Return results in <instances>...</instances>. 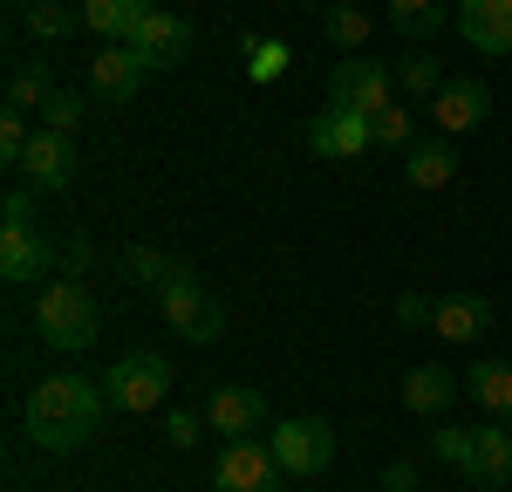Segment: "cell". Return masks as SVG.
Instances as JSON below:
<instances>
[{"mask_svg": "<svg viewBox=\"0 0 512 492\" xmlns=\"http://www.w3.org/2000/svg\"><path fill=\"white\" fill-rule=\"evenodd\" d=\"M103 390L76 376V369H55V376H41L35 390H28V438L41 451H55V458H69L96 438V424H103Z\"/></svg>", "mask_w": 512, "mask_h": 492, "instance_id": "1", "label": "cell"}, {"mask_svg": "<svg viewBox=\"0 0 512 492\" xmlns=\"http://www.w3.org/2000/svg\"><path fill=\"white\" fill-rule=\"evenodd\" d=\"M35 328H41V342H48V349H62V356H82V349H96L103 308L89 301V287H82V281H41Z\"/></svg>", "mask_w": 512, "mask_h": 492, "instance_id": "2", "label": "cell"}, {"mask_svg": "<svg viewBox=\"0 0 512 492\" xmlns=\"http://www.w3.org/2000/svg\"><path fill=\"white\" fill-rule=\"evenodd\" d=\"M103 397H110L117 410H158L164 397H171V363H164V356H151V349H130V356H117V363H110Z\"/></svg>", "mask_w": 512, "mask_h": 492, "instance_id": "3", "label": "cell"}, {"mask_svg": "<svg viewBox=\"0 0 512 492\" xmlns=\"http://www.w3.org/2000/svg\"><path fill=\"white\" fill-rule=\"evenodd\" d=\"M267 445H274L287 479H321V472L335 465V431H328L321 417H280Z\"/></svg>", "mask_w": 512, "mask_h": 492, "instance_id": "4", "label": "cell"}, {"mask_svg": "<svg viewBox=\"0 0 512 492\" xmlns=\"http://www.w3.org/2000/svg\"><path fill=\"white\" fill-rule=\"evenodd\" d=\"M151 301H158V315L178 328L192 349H205V342H219V335H226V315H219V301H212V294H205L192 274H178L171 287H158Z\"/></svg>", "mask_w": 512, "mask_h": 492, "instance_id": "5", "label": "cell"}, {"mask_svg": "<svg viewBox=\"0 0 512 492\" xmlns=\"http://www.w3.org/2000/svg\"><path fill=\"white\" fill-rule=\"evenodd\" d=\"M280 458L274 445H253V438H226V451L212 458V492H280Z\"/></svg>", "mask_w": 512, "mask_h": 492, "instance_id": "6", "label": "cell"}, {"mask_svg": "<svg viewBox=\"0 0 512 492\" xmlns=\"http://www.w3.org/2000/svg\"><path fill=\"white\" fill-rule=\"evenodd\" d=\"M390 89H396V76L376 55H349V62H335V76H328V103H335V110H355V117H376V110H390Z\"/></svg>", "mask_w": 512, "mask_h": 492, "instance_id": "7", "label": "cell"}, {"mask_svg": "<svg viewBox=\"0 0 512 492\" xmlns=\"http://www.w3.org/2000/svg\"><path fill=\"white\" fill-rule=\"evenodd\" d=\"M144 82H151V62H144L130 41H103V48L89 55V96H96V103H130Z\"/></svg>", "mask_w": 512, "mask_h": 492, "instance_id": "8", "label": "cell"}, {"mask_svg": "<svg viewBox=\"0 0 512 492\" xmlns=\"http://www.w3.org/2000/svg\"><path fill=\"white\" fill-rule=\"evenodd\" d=\"M62 253L41 240L35 226H0V281H14V287H35L48 281V267H55Z\"/></svg>", "mask_w": 512, "mask_h": 492, "instance_id": "9", "label": "cell"}, {"mask_svg": "<svg viewBox=\"0 0 512 492\" xmlns=\"http://www.w3.org/2000/svg\"><path fill=\"white\" fill-rule=\"evenodd\" d=\"M308 144H315V158L342 164V158H362L376 137H369V117H355V110H335V103H328V110L308 123Z\"/></svg>", "mask_w": 512, "mask_h": 492, "instance_id": "10", "label": "cell"}, {"mask_svg": "<svg viewBox=\"0 0 512 492\" xmlns=\"http://www.w3.org/2000/svg\"><path fill=\"white\" fill-rule=\"evenodd\" d=\"M458 35L478 55H512V0H458Z\"/></svg>", "mask_w": 512, "mask_h": 492, "instance_id": "11", "label": "cell"}, {"mask_svg": "<svg viewBox=\"0 0 512 492\" xmlns=\"http://www.w3.org/2000/svg\"><path fill=\"white\" fill-rule=\"evenodd\" d=\"M431 117L444 137H465V130H478V123L492 117V89L485 82H444L431 96Z\"/></svg>", "mask_w": 512, "mask_h": 492, "instance_id": "12", "label": "cell"}, {"mask_svg": "<svg viewBox=\"0 0 512 492\" xmlns=\"http://www.w3.org/2000/svg\"><path fill=\"white\" fill-rule=\"evenodd\" d=\"M130 48L151 62V69H178L185 55H192V21H178V14H164V7H151V21L130 35Z\"/></svg>", "mask_w": 512, "mask_h": 492, "instance_id": "13", "label": "cell"}, {"mask_svg": "<svg viewBox=\"0 0 512 492\" xmlns=\"http://www.w3.org/2000/svg\"><path fill=\"white\" fill-rule=\"evenodd\" d=\"M21 171L35 178V192H62V185L76 178V137H62V130H35V144H28Z\"/></svg>", "mask_w": 512, "mask_h": 492, "instance_id": "14", "label": "cell"}, {"mask_svg": "<svg viewBox=\"0 0 512 492\" xmlns=\"http://www.w3.org/2000/svg\"><path fill=\"white\" fill-rule=\"evenodd\" d=\"M260 417H267V404H260V390H246V383H226V390L205 397V424H212L219 438H253Z\"/></svg>", "mask_w": 512, "mask_h": 492, "instance_id": "15", "label": "cell"}, {"mask_svg": "<svg viewBox=\"0 0 512 492\" xmlns=\"http://www.w3.org/2000/svg\"><path fill=\"white\" fill-rule=\"evenodd\" d=\"M465 479L485 492L512 486V424H478L472 431V465H465Z\"/></svg>", "mask_w": 512, "mask_h": 492, "instance_id": "16", "label": "cell"}, {"mask_svg": "<svg viewBox=\"0 0 512 492\" xmlns=\"http://www.w3.org/2000/svg\"><path fill=\"white\" fill-rule=\"evenodd\" d=\"M403 171H410L417 192H444V185L458 178V144H451V137H417V144L403 151Z\"/></svg>", "mask_w": 512, "mask_h": 492, "instance_id": "17", "label": "cell"}, {"mask_svg": "<svg viewBox=\"0 0 512 492\" xmlns=\"http://www.w3.org/2000/svg\"><path fill=\"white\" fill-rule=\"evenodd\" d=\"M431 328L444 335V342L465 349V342H478V335L492 328V301H485V294H444L437 315H431Z\"/></svg>", "mask_w": 512, "mask_h": 492, "instance_id": "18", "label": "cell"}, {"mask_svg": "<svg viewBox=\"0 0 512 492\" xmlns=\"http://www.w3.org/2000/svg\"><path fill=\"white\" fill-rule=\"evenodd\" d=\"M151 7H158V0H89V7H82V28H96L103 41H130L151 21Z\"/></svg>", "mask_w": 512, "mask_h": 492, "instance_id": "19", "label": "cell"}, {"mask_svg": "<svg viewBox=\"0 0 512 492\" xmlns=\"http://www.w3.org/2000/svg\"><path fill=\"white\" fill-rule=\"evenodd\" d=\"M465 390L478 397V410H492V424H512V363L478 356L472 376H465Z\"/></svg>", "mask_w": 512, "mask_h": 492, "instance_id": "20", "label": "cell"}, {"mask_svg": "<svg viewBox=\"0 0 512 492\" xmlns=\"http://www.w3.org/2000/svg\"><path fill=\"white\" fill-rule=\"evenodd\" d=\"M123 274H130L137 287H151V294H158V287H171L178 274H192V267H185V260H171L164 246H130V253H123Z\"/></svg>", "mask_w": 512, "mask_h": 492, "instance_id": "21", "label": "cell"}, {"mask_svg": "<svg viewBox=\"0 0 512 492\" xmlns=\"http://www.w3.org/2000/svg\"><path fill=\"white\" fill-rule=\"evenodd\" d=\"M403 404H410V410H424V417H431V410H444V404H451V376H444L437 363L410 369V376H403Z\"/></svg>", "mask_w": 512, "mask_h": 492, "instance_id": "22", "label": "cell"}, {"mask_svg": "<svg viewBox=\"0 0 512 492\" xmlns=\"http://www.w3.org/2000/svg\"><path fill=\"white\" fill-rule=\"evenodd\" d=\"M55 96V76H48V62H28V69H14V82H7V110H41Z\"/></svg>", "mask_w": 512, "mask_h": 492, "instance_id": "23", "label": "cell"}, {"mask_svg": "<svg viewBox=\"0 0 512 492\" xmlns=\"http://www.w3.org/2000/svg\"><path fill=\"white\" fill-rule=\"evenodd\" d=\"M369 137H376V151H410V144H417V117L390 103V110L369 117Z\"/></svg>", "mask_w": 512, "mask_h": 492, "instance_id": "24", "label": "cell"}, {"mask_svg": "<svg viewBox=\"0 0 512 492\" xmlns=\"http://www.w3.org/2000/svg\"><path fill=\"white\" fill-rule=\"evenodd\" d=\"M390 21L403 35H437L444 28V0H390Z\"/></svg>", "mask_w": 512, "mask_h": 492, "instance_id": "25", "label": "cell"}, {"mask_svg": "<svg viewBox=\"0 0 512 492\" xmlns=\"http://www.w3.org/2000/svg\"><path fill=\"white\" fill-rule=\"evenodd\" d=\"M82 110H89V96H76V89H55V96L41 103V130H62V137H76V130H82Z\"/></svg>", "mask_w": 512, "mask_h": 492, "instance_id": "26", "label": "cell"}, {"mask_svg": "<svg viewBox=\"0 0 512 492\" xmlns=\"http://www.w3.org/2000/svg\"><path fill=\"white\" fill-rule=\"evenodd\" d=\"M444 82H451V76L437 69V55H410V62L396 69V89H410V96H437Z\"/></svg>", "mask_w": 512, "mask_h": 492, "instance_id": "27", "label": "cell"}, {"mask_svg": "<svg viewBox=\"0 0 512 492\" xmlns=\"http://www.w3.org/2000/svg\"><path fill=\"white\" fill-rule=\"evenodd\" d=\"M431 458L465 472V465H472V431H465V424H437V431H431Z\"/></svg>", "mask_w": 512, "mask_h": 492, "instance_id": "28", "label": "cell"}, {"mask_svg": "<svg viewBox=\"0 0 512 492\" xmlns=\"http://www.w3.org/2000/svg\"><path fill=\"white\" fill-rule=\"evenodd\" d=\"M82 21L62 7V0H48V7H28V35H41V41H62V35H76Z\"/></svg>", "mask_w": 512, "mask_h": 492, "instance_id": "29", "label": "cell"}, {"mask_svg": "<svg viewBox=\"0 0 512 492\" xmlns=\"http://www.w3.org/2000/svg\"><path fill=\"white\" fill-rule=\"evenodd\" d=\"M328 35L342 41V48H362V41H369V14H362V7H335V14H328Z\"/></svg>", "mask_w": 512, "mask_h": 492, "instance_id": "30", "label": "cell"}, {"mask_svg": "<svg viewBox=\"0 0 512 492\" xmlns=\"http://www.w3.org/2000/svg\"><path fill=\"white\" fill-rule=\"evenodd\" d=\"M198 431H205V424H198L192 410H171V417H164V438H171V451H192Z\"/></svg>", "mask_w": 512, "mask_h": 492, "instance_id": "31", "label": "cell"}, {"mask_svg": "<svg viewBox=\"0 0 512 492\" xmlns=\"http://www.w3.org/2000/svg\"><path fill=\"white\" fill-rule=\"evenodd\" d=\"M246 62H253V76H280V69H287V48H280V41H253Z\"/></svg>", "mask_w": 512, "mask_h": 492, "instance_id": "32", "label": "cell"}, {"mask_svg": "<svg viewBox=\"0 0 512 492\" xmlns=\"http://www.w3.org/2000/svg\"><path fill=\"white\" fill-rule=\"evenodd\" d=\"M0 219L7 226H35V192H7L0 199Z\"/></svg>", "mask_w": 512, "mask_h": 492, "instance_id": "33", "label": "cell"}, {"mask_svg": "<svg viewBox=\"0 0 512 492\" xmlns=\"http://www.w3.org/2000/svg\"><path fill=\"white\" fill-rule=\"evenodd\" d=\"M437 315V301H424V294H403V301H396V322L403 328H424Z\"/></svg>", "mask_w": 512, "mask_h": 492, "instance_id": "34", "label": "cell"}, {"mask_svg": "<svg viewBox=\"0 0 512 492\" xmlns=\"http://www.w3.org/2000/svg\"><path fill=\"white\" fill-rule=\"evenodd\" d=\"M89 260H96V246H89V240H69V246H62V274H69V281H82V274H89Z\"/></svg>", "mask_w": 512, "mask_h": 492, "instance_id": "35", "label": "cell"}, {"mask_svg": "<svg viewBox=\"0 0 512 492\" xmlns=\"http://www.w3.org/2000/svg\"><path fill=\"white\" fill-rule=\"evenodd\" d=\"M383 492H417V465L410 458H390L383 465Z\"/></svg>", "mask_w": 512, "mask_h": 492, "instance_id": "36", "label": "cell"}, {"mask_svg": "<svg viewBox=\"0 0 512 492\" xmlns=\"http://www.w3.org/2000/svg\"><path fill=\"white\" fill-rule=\"evenodd\" d=\"M21 7H48V0H21Z\"/></svg>", "mask_w": 512, "mask_h": 492, "instance_id": "37", "label": "cell"}, {"mask_svg": "<svg viewBox=\"0 0 512 492\" xmlns=\"http://www.w3.org/2000/svg\"><path fill=\"white\" fill-rule=\"evenodd\" d=\"M308 7H328V0H308Z\"/></svg>", "mask_w": 512, "mask_h": 492, "instance_id": "38", "label": "cell"}]
</instances>
